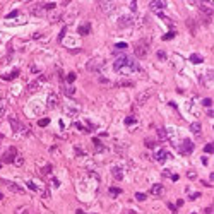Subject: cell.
<instances>
[{
	"mask_svg": "<svg viewBox=\"0 0 214 214\" xmlns=\"http://www.w3.org/2000/svg\"><path fill=\"white\" fill-rule=\"evenodd\" d=\"M146 146H147L149 149H153V147H156V142H154V140H151V139H147V140H146Z\"/></svg>",
	"mask_w": 214,
	"mask_h": 214,
	"instance_id": "8d00e7d4",
	"label": "cell"
},
{
	"mask_svg": "<svg viewBox=\"0 0 214 214\" xmlns=\"http://www.w3.org/2000/svg\"><path fill=\"white\" fill-rule=\"evenodd\" d=\"M17 75H19V70H12L11 74H7V75H2V79H4V80H12V79H16Z\"/></svg>",
	"mask_w": 214,
	"mask_h": 214,
	"instance_id": "ffe728a7",
	"label": "cell"
},
{
	"mask_svg": "<svg viewBox=\"0 0 214 214\" xmlns=\"http://www.w3.org/2000/svg\"><path fill=\"white\" fill-rule=\"evenodd\" d=\"M2 199H4V195H2V194H0V200H2Z\"/></svg>",
	"mask_w": 214,
	"mask_h": 214,
	"instance_id": "f5cc1de1",
	"label": "cell"
},
{
	"mask_svg": "<svg viewBox=\"0 0 214 214\" xmlns=\"http://www.w3.org/2000/svg\"><path fill=\"white\" fill-rule=\"evenodd\" d=\"M48 123H50V118H41V120L38 122V125H39V127H46Z\"/></svg>",
	"mask_w": 214,
	"mask_h": 214,
	"instance_id": "1f68e13d",
	"label": "cell"
},
{
	"mask_svg": "<svg viewBox=\"0 0 214 214\" xmlns=\"http://www.w3.org/2000/svg\"><path fill=\"white\" fill-rule=\"evenodd\" d=\"M5 108H7V101L5 99H0V115L5 112Z\"/></svg>",
	"mask_w": 214,
	"mask_h": 214,
	"instance_id": "4dcf8cb0",
	"label": "cell"
},
{
	"mask_svg": "<svg viewBox=\"0 0 214 214\" xmlns=\"http://www.w3.org/2000/svg\"><path fill=\"white\" fill-rule=\"evenodd\" d=\"M202 105H204V106H211V108H212V99H209V98H206V99H204V101H202Z\"/></svg>",
	"mask_w": 214,
	"mask_h": 214,
	"instance_id": "d590c367",
	"label": "cell"
},
{
	"mask_svg": "<svg viewBox=\"0 0 214 214\" xmlns=\"http://www.w3.org/2000/svg\"><path fill=\"white\" fill-rule=\"evenodd\" d=\"M199 197H200V194H192V195H190V199H192V200H195V199H199Z\"/></svg>",
	"mask_w": 214,
	"mask_h": 214,
	"instance_id": "bcb514c9",
	"label": "cell"
},
{
	"mask_svg": "<svg viewBox=\"0 0 214 214\" xmlns=\"http://www.w3.org/2000/svg\"><path fill=\"white\" fill-rule=\"evenodd\" d=\"M75 77H77V74H74V72H69V74H67V82H69V84H72V82L75 80Z\"/></svg>",
	"mask_w": 214,
	"mask_h": 214,
	"instance_id": "83f0119b",
	"label": "cell"
},
{
	"mask_svg": "<svg viewBox=\"0 0 214 214\" xmlns=\"http://www.w3.org/2000/svg\"><path fill=\"white\" fill-rule=\"evenodd\" d=\"M115 86H117V87H132L134 82H132V80H118Z\"/></svg>",
	"mask_w": 214,
	"mask_h": 214,
	"instance_id": "ac0fdd59",
	"label": "cell"
},
{
	"mask_svg": "<svg viewBox=\"0 0 214 214\" xmlns=\"http://www.w3.org/2000/svg\"><path fill=\"white\" fill-rule=\"evenodd\" d=\"M17 14H19V11H12V12H11V14H9L7 17H9V19H12V17H16Z\"/></svg>",
	"mask_w": 214,
	"mask_h": 214,
	"instance_id": "ee69618b",
	"label": "cell"
},
{
	"mask_svg": "<svg viewBox=\"0 0 214 214\" xmlns=\"http://www.w3.org/2000/svg\"><path fill=\"white\" fill-rule=\"evenodd\" d=\"M52 168H53V166H52V165H46V166H45V168H43V175H50V173H52Z\"/></svg>",
	"mask_w": 214,
	"mask_h": 214,
	"instance_id": "d6a6232c",
	"label": "cell"
},
{
	"mask_svg": "<svg viewBox=\"0 0 214 214\" xmlns=\"http://www.w3.org/2000/svg\"><path fill=\"white\" fill-rule=\"evenodd\" d=\"M168 207H170L171 211H177V206H173V204H170V202H168Z\"/></svg>",
	"mask_w": 214,
	"mask_h": 214,
	"instance_id": "7dc6e473",
	"label": "cell"
},
{
	"mask_svg": "<svg viewBox=\"0 0 214 214\" xmlns=\"http://www.w3.org/2000/svg\"><path fill=\"white\" fill-rule=\"evenodd\" d=\"M113 178L117 180V182H120L123 178V173H122V168H113Z\"/></svg>",
	"mask_w": 214,
	"mask_h": 214,
	"instance_id": "2e32d148",
	"label": "cell"
},
{
	"mask_svg": "<svg viewBox=\"0 0 214 214\" xmlns=\"http://www.w3.org/2000/svg\"><path fill=\"white\" fill-rule=\"evenodd\" d=\"M27 212H29V207H27V206H22V207L16 209V214H27Z\"/></svg>",
	"mask_w": 214,
	"mask_h": 214,
	"instance_id": "4316f807",
	"label": "cell"
},
{
	"mask_svg": "<svg viewBox=\"0 0 214 214\" xmlns=\"http://www.w3.org/2000/svg\"><path fill=\"white\" fill-rule=\"evenodd\" d=\"M16 156H17V149L16 147H9V149L2 154V163H14Z\"/></svg>",
	"mask_w": 214,
	"mask_h": 214,
	"instance_id": "5b68a950",
	"label": "cell"
},
{
	"mask_svg": "<svg viewBox=\"0 0 214 214\" xmlns=\"http://www.w3.org/2000/svg\"><path fill=\"white\" fill-rule=\"evenodd\" d=\"M91 33V24L87 22V24H82V26L77 29V34H80V36H86V34H89Z\"/></svg>",
	"mask_w": 214,
	"mask_h": 214,
	"instance_id": "5bb4252c",
	"label": "cell"
},
{
	"mask_svg": "<svg viewBox=\"0 0 214 214\" xmlns=\"http://www.w3.org/2000/svg\"><path fill=\"white\" fill-rule=\"evenodd\" d=\"M151 194H153V195H156V197H161V195L165 194V187H163L161 183H156V185H153V187H151Z\"/></svg>",
	"mask_w": 214,
	"mask_h": 214,
	"instance_id": "7c38bea8",
	"label": "cell"
},
{
	"mask_svg": "<svg viewBox=\"0 0 214 214\" xmlns=\"http://www.w3.org/2000/svg\"><path fill=\"white\" fill-rule=\"evenodd\" d=\"M0 166H2V165H0Z\"/></svg>",
	"mask_w": 214,
	"mask_h": 214,
	"instance_id": "db71d44e",
	"label": "cell"
},
{
	"mask_svg": "<svg viewBox=\"0 0 214 214\" xmlns=\"http://www.w3.org/2000/svg\"><path fill=\"white\" fill-rule=\"evenodd\" d=\"M151 7H153V9H158V11H161V9H165L166 7V4L165 2H151Z\"/></svg>",
	"mask_w": 214,
	"mask_h": 214,
	"instance_id": "44dd1931",
	"label": "cell"
},
{
	"mask_svg": "<svg viewBox=\"0 0 214 214\" xmlns=\"http://www.w3.org/2000/svg\"><path fill=\"white\" fill-rule=\"evenodd\" d=\"M46 106L50 108V110H53V108L58 106V96H57V93L52 91L48 94V99H46Z\"/></svg>",
	"mask_w": 214,
	"mask_h": 214,
	"instance_id": "ba28073f",
	"label": "cell"
},
{
	"mask_svg": "<svg viewBox=\"0 0 214 214\" xmlns=\"http://www.w3.org/2000/svg\"><path fill=\"white\" fill-rule=\"evenodd\" d=\"M22 163H24V159H22V156H16V159H14V165L21 166Z\"/></svg>",
	"mask_w": 214,
	"mask_h": 214,
	"instance_id": "e575fe53",
	"label": "cell"
},
{
	"mask_svg": "<svg viewBox=\"0 0 214 214\" xmlns=\"http://www.w3.org/2000/svg\"><path fill=\"white\" fill-rule=\"evenodd\" d=\"M199 11L206 16V19H207V21L212 17V7H207L206 4H200V5H199Z\"/></svg>",
	"mask_w": 214,
	"mask_h": 214,
	"instance_id": "8fae6325",
	"label": "cell"
},
{
	"mask_svg": "<svg viewBox=\"0 0 214 214\" xmlns=\"http://www.w3.org/2000/svg\"><path fill=\"white\" fill-rule=\"evenodd\" d=\"M158 58H161V60H165V58H166V53L163 52V50H159V52H158Z\"/></svg>",
	"mask_w": 214,
	"mask_h": 214,
	"instance_id": "b9f144b4",
	"label": "cell"
},
{
	"mask_svg": "<svg viewBox=\"0 0 214 214\" xmlns=\"http://www.w3.org/2000/svg\"><path fill=\"white\" fill-rule=\"evenodd\" d=\"M175 36H177V33H175V31H170L168 34H165V36H163V39H165V41H168V39H173Z\"/></svg>",
	"mask_w": 214,
	"mask_h": 214,
	"instance_id": "f1b7e54d",
	"label": "cell"
},
{
	"mask_svg": "<svg viewBox=\"0 0 214 214\" xmlns=\"http://www.w3.org/2000/svg\"><path fill=\"white\" fill-rule=\"evenodd\" d=\"M31 12H33V14H36V16L43 14V5H39V4H36V5H33V7H31Z\"/></svg>",
	"mask_w": 214,
	"mask_h": 214,
	"instance_id": "7402d4cb",
	"label": "cell"
},
{
	"mask_svg": "<svg viewBox=\"0 0 214 214\" xmlns=\"http://www.w3.org/2000/svg\"><path fill=\"white\" fill-rule=\"evenodd\" d=\"M151 96H153V91H151V89H146V91H142V93L137 94L135 103H137V105H144V103H147V99H149Z\"/></svg>",
	"mask_w": 214,
	"mask_h": 214,
	"instance_id": "52a82bcc",
	"label": "cell"
},
{
	"mask_svg": "<svg viewBox=\"0 0 214 214\" xmlns=\"http://www.w3.org/2000/svg\"><path fill=\"white\" fill-rule=\"evenodd\" d=\"M127 48H128L127 43H118V45H115V52H113V53L117 55V53H120V52H123V50H127Z\"/></svg>",
	"mask_w": 214,
	"mask_h": 214,
	"instance_id": "e0dca14e",
	"label": "cell"
},
{
	"mask_svg": "<svg viewBox=\"0 0 214 214\" xmlns=\"http://www.w3.org/2000/svg\"><path fill=\"white\" fill-rule=\"evenodd\" d=\"M9 123H11L12 130H14L16 134H19V135H29V130H27V127L24 125V123L17 122V120H16L14 117H11V118H9Z\"/></svg>",
	"mask_w": 214,
	"mask_h": 214,
	"instance_id": "6da1fadb",
	"label": "cell"
},
{
	"mask_svg": "<svg viewBox=\"0 0 214 214\" xmlns=\"http://www.w3.org/2000/svg\"><path fill=\"white\" fill-rule=\"evenodd\" d=\"M190 128H192V132H194V134L200 135V123H199V122L192 123V125H190Z\"/></svg>",
	"mask_w": 214,
	"mask_h": 214,
	"instance_id": "cb8c5ba5",
	"label": "cell"
},
{
	"mask_svg": "<svg viewBox=\"0 0 214 214\" xmlns=\"http://www.w3.org/2000/svg\"><path fill=\"white\" fill-rule=\"evenodd\" d=\"M134 24V19L132 17H122L120 21H118V26L120 27H127V26H132Z\"/></svg>",
	"mask_w": 214,
	"mask_h": 214,
	"instance_id": "9a60e30c",
	"label": "cell"
},
{
	"mask_svg": "<svg viewBox=\"0 0 214 214\" xmlns=\"http://www.w3.org/2000/svg\"><path fill=\"white\" fill-rule=\"evenodd\" d=\"M65 31H67V27H64V29H62V33L58 34V41H62V39H64V36H65Z\"/></svg>",
	"mask_w": 214,
	"mask_h": 214,
	"instance_id": "7bdbcfd3",
	"label": "cell"
},
{
	"mask_svg": "<svg viewBox=\"0 0 214 214\" xmlns=\"http://www.w3.org/2000/svg\"><path fill=\"white\" fill-rule=\"evenodd\" d=\"M75 214H86L84 211H80V209H77V211H75Z\"/></svg>",
	"mask_w": 214,
	"mask_h": 214,
	"instance_id": "681fc988",
	"label": "cell"
},
{
	"mask_svg": "<svg viewBox=\"0 0 214 214\" xmlns=\"http://www.w3.org/2000/svg\"><path fill=\"white\" fill-rule=\"evenodd\" d=\"M58 21H62V14H55L52 17V22H58Z\"/></svg>",
	"mask_w": 214,
	"mask_h": 214,
	"instance_id": "ab89813d",
	"label": "cell"
},
{
	"mask_svg": "<svg viewBox=\"0 0 214 214\" xmlns=\"http://www.w3.org/2000/svg\"><path fill=\"white\" fill-rule=\"evenodd\" d=\"M46 80H48V75H39V77H38L36 80H33L31 84H29V87H27V89H29V91H36L38 87H39V86L43 84V82H46Z\"/></svg>",
	"mask_w": 214,
	"mask_h": 214,
	"instance_id": "9c48e42d",
	"label": "cell"
},
{
	"mask_svg": "<svg viewBox=\"0 0 214 214\" xmlns=\"http://www.w3.org/2000/svg\"><path fill=\"white\" fill-rule=\"evenodd\" d=\"M2 139H4V137H2V135H0V144H2Z\"/></svg>",
	"mask_w": 214,
	"mask_h": 214,
	"instance_id": "816d5d0a",
	"label": "cell"
},
{
	"mask_svg": "<svg viewBox=\"0 0 214 214\" xmlns=\"http://www.w3.org/2000/svg\"><path fill=\"white\" fill-rule=\"evenodd\" d=\"M103 65H105V62H103L101 58H93V60H89V62L86 64V69L89 70V72H98Z\"/></svg>",
	"mask_w": 214,
	"mask_h": 214,
	"instance_id": "3957f363",
	"label": "cell"
},
{
	"mask_svg": "<svg viewBox=\"0 0 214 214\" xmlns=\"http://www.w3.org/2000/svg\"><path fill=\"white\" fill-rule=\"evenodd\" d=\"M27 187H29V190H33V192H36V190H38V187H36V185H34L33 182L27 183Z\"/></svg>",
	"mask_w": 214,
	"mask_h": 214,
	"instance_id": "60d3db41",
	"label": "cell"
},
{
	"mask_svg": "<svg viewBox=\"0 0 214 214\" xmlns=\"http://www.w3.org/2000/svg\"><path fill=\"white\" fill-rule=\"evenodd\" d=\"M125 214H137L135 211H125Z\"/></svg>",
	"mask_w": 214,
	"mask_h": 214,
	"instance_id": "f907efd6",
	"label": "cell"
},
{
	"mask_svg": "<svg viewBox=\"0 0 214 214\" xmlns=\"http://www.w3.org/2000/svg\"><path fill=\"white\" fill-rule=\"evenodd\" d=\"M204 151H206V153H211V154H212V151H214V146H212V144H206V147H204Z\"/></svg>",
	"mask_w": 214,
	"mask_h": 214,
	"instance_id": "f35d334b",
	"label": "cell"
},
{
	"mask_svg": "<svg viewBox=\"0 0 214 214\" xmlns=\"http://www.w3.org/2000/svg\"><path fill=\"white\" fill-rule=\"evenodd\" d=\"M135 199L142 202V200H146V194H142V192H137V194H135Z\"/></svg>",
	"mask_w": 214,
	"mask_h": 214,
	"instance_id": "836d02e7",
	"label": "cell"
},
{
	"mask_svg": "<svg viewBox=\"0 0 214 214\" xmlns=\"http://www.w3.org/2000/svg\"><path fill=\"white\" fill-rule=\"evenodd\" d=\"M110 194H112V195H120V194H122V188L112 187V188H110Z\"/></svg>",
	"mask_w": 214,
	"mask_h": 214,
	"instance_id": "f546056e",
	"label": "cell"
},
{
	"mask_svg": "<svg viewBox=\"0 0 214 214\" xmlns=\"http://www.w3.org/2000/svg\"><path fill=\"white\" fill-rule=\"evenodd\" d=\"M64 94L65 96H69V98H72L75 94V89L72 87V86H69V87H64Z\"/></svg>",
	"mask_w": 214,
	"mask_h": 214,
	"instance_id": "603a6c76",
	"label": "cell"
},
{
	"mask_svg": "<svg viewBox=\"0 0 214 214\" xmlns=\"http://www.w3.org/2000/svg\"><path fill=\"white\" fill-rule=\"evenodd\" d=\"M190 60H192L194 64H202V57H200V55H197V53L190 55Z\"/></svg>",
	"mask_w": 214,
	"mask_h": 214,
	"instance_id": "d4e9b609",
	"label": "cell"
},
{
	"mask_svg": "<svg viewBox=\"0 0 214 214\" xmlns=\"http://www.w3.org/2000/svg\"><path fill=\"white\" fill-rule=\"evenodd\" d=\"M211 212H212V206H211V207H207V209H206V214H211Z\"/></svg>",
	"mask_w": 214,
	"mask_h": 214,
	"instance_id": "c3c4849f",
	"label": "cell"
},
{
	"mask_svg": "<svg viewBox=\"0 0 214 214\" xmlns=\"http://www.w3.org/2000/svg\"><path fill=\"white\" fill-rule=\"evenodd\" d=\"M194 147H195V146H194V142L190 139H183L178 149H180V153H182L183 156H187V154H190V153L194 151Z\"/></svg>",
	"mask_w": 214,
	"mask_h": 214,
	"instance_id": "277c9868",
	"label": "cell"
},
{
	"mask_svg": "<svg viewBox=\"0 0 214 214\" xmlns=\"http://www.w3.org/2000/svg\"><path fill=\"white\" fill-rule=\"evenodd\" d=\"M132 123H135L134 117H127V118H125V125H132Z\"/></svg>",
	"mask_w": 214,
	"mask_h": 214,
	"instance_id": "74e56055",
	"label": "cell"
},
{
	"mask_svg": "<svg viewBox=\"0 0 214 214\" xmlns=\"http://www.w3.org/2000/svg\"><path fill=\"white\" fill-rule=\"evenodd\" d=\"M147 46H149V41H147V39H142V41L137 43L135 48H134L135 57H137V58H144L146 55H147Z\"/></svg>",
	"mask_w": 214,
	"mask_h": 214,
	"instance_id": "7a4b0ae2",
	"label": "cell"
},
{
	"mask_svg": "<svg viewBox=\"0 0 214 214\" xmlns=\"http://www.w3.org/2000/svg\"><path fill=\"white\" fill-rule=\"evenodd\" d=\"M55 7H57V4H53V2H48V4H43V11H53Z\"/></svg>",
	"mask_w": 214,
	"mask_h": 214,
	"instance_id": "484cf974",
	"label": "cell"
},
{
	"mask_svg": "<svg viewBox=\"0 0 214 214\" xmlns=\"http://www.w3.org/2000/svg\"><path fill=\"white\" fill-rule=\"evenodd\" d=\"M130 11H132V12L137 11V4H135V2H132V4H130Z\"/></svg>",
	"mask_w": 214,
	"mask_h": 214,
	"instance_id": "f6af8a7d",
	"label": "cell"
},
{
	"mask_svg": "<svg viewBox=\"0 0 214 214\" xmlns=\"http://www.w3.org/2000/svg\"><path fill=\"white\" fill-rule=\"evenodd\" d=\"M156 135H158V139H161V140L168 139V134H166L165 128H158V130H156Z\"/></svg>",
	"mask_w": 214,
	"mask_h": 214,
	"instance_id": "d6986e66",
	"label": "cell"
},
{
	"mask_svg": "<svg viewBox=\"0 0 214 214\" xmlns=\"http://www.w3.org/2000/svg\"><path fill=\"white\" fill-rule=\"evenodd\" d=\"M5 187L11 190V192H14V194H24V188L22 187H19L17 183H14V182H11V180H5Z\"/></svg>",
	"mask_w": 214,
	"mask_h": 214,
	"instance_id": "30bf717a",
	"label": "cell"
},
{
	"mask_svg": "<svg viewBox=\"0 0 214 214\" xmlns=\"http://www.w3.org/2000/svg\"><path fill=\"white\" fill-rule=\"evenodd\" d=\"M154 158H156V161H158V163H165L166 158H168V151H166V149H159L158 153H156Z\"/></svg>",
	"mask_w": 214,
	"mask_h": 214,
	"instance_id": "4fadbf2b",
	"label": "cell"
},
{
	"mask_svg": "<svg viewBox=\"0 0 214 214\" xmlns=\"http://www.w3.org/2000/svg\"><path fill=\"white\" fill-rule=\"evenodd\" d=\"M128 60H130V58H128L127 55H118L117 58H115V64H113V69H115V70H122L123 67H125V65L128 64Z\"/></svg>",
	"mask_w": 214,
	"mask_h": 214,
	"instance_id": "8992f818",
	"label": "cell"
}]
</instances>
